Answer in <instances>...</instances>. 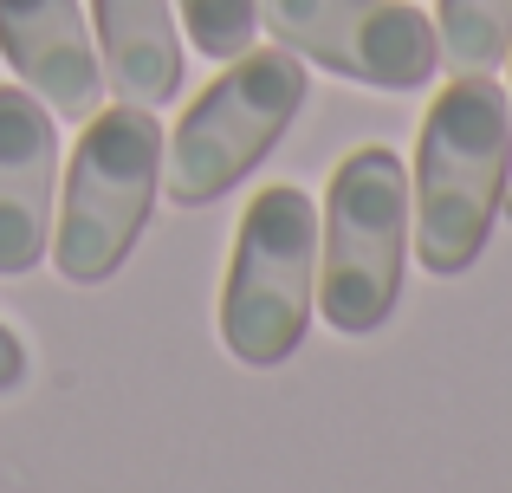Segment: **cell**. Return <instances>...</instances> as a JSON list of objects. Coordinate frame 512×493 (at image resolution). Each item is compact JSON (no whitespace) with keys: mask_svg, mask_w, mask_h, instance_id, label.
<instances>
[{"mask_svg":"<svg viewBox=\"0 0 512 493\" xmlns=\"http://www.w3.org/2000/svg\"><path fill=\"white\" fill-rule=\"evenodd\" d=\"M0 59L52 117H91L104 65L78 0H0Z\"/></svg>","mask_w":512,"mask_h":493,"instance_id":"ba28073f","label":"cell"},{"mask_svg":"<svg viewBox=\"0 0 512 493\" xmlns=\"http://www.w3.org/2000/svg\"><path fill=\"white\" fill-rule=\"evenodd\" d=\"M506 59H512V52H506Z\"/></svg>","mask_w":512,"mask_h":493,"instance_id":"4fadbf2b","label":"cell"},{"mask_svg":"<svg viewBox=\"0 0 512 493\" xmlns=\"http://www.w3.org/2000/svg\"><path fill=\"white\" fill-rule=\"evenodd\" d=\"M409 266V169L396 150L363 143L331 169L318 208V318L344 338L383 331Z\"/></svg>","mask_w":512,"mask_h":493,"instance_id":"3957f363","label":"cell"},{"mask_svg":"<svg viewBox=\"0 0 512 493\" xmlns=\"http://www.w3.org/2000/svg\"><path fill=\"white\" fill-rule=\"evenodd\" d=\"M26 383V344H20V331L0 318V396H13Z\"/></svg>","mask_w":512,"mask_h":493,"instance_id":"7c38bea8","label":"cell"},{"mask_svg":"<svg viewBox=\"0 0 512 493\" xmlns=\"http://www.w3.org/2000/svg\"><path fill=\"white\" fill-rule=\"evenodd\" d=\"M163 189V124L143 104H98L59 169L52 266L72 286H104L137 253Z\"/></svg>","mask_w":512,"mask_h":493,"instance_id":"7a4b0ae2","label":"cell"},{"mask_svg":"<svg viewBox=\"0 0 512 493\" xmlns=\"http://www.w3.org/2000/svg\"><path fill=\"white\" fill-rule=\"evenodd\" d=\"M98 13V52L104 85L124 104L163 111L182 91V33H175L169 0H91Z\"/></svg>","mask_w":512,"mask_h":493,"instance_id":"9c48e42d","label":"cell"},{"mask_svg":"<svg viewBox=\"0 0 512 493\" xmlns=\"http://www.w3.org/2000/svg\"><path fill=\"white\" fill-rule=\"evenodd\" d=\"M260 26L305 65L370 91H422L441 65L435 20L415 0H260Z\"/></svg>","mask_w":512,"mask_h":493,"instance_id":"8992f818","label":"cell"},{"mask_svg":"<svg viewBox=\"0 0 512 493\" xmlns=\"http://www.w3.org/2000/svg\"><path fill=\"white\" fill-rule=\"evenodd\" d=\"M175 20L208 59H234L260 33V0H175Z\"/></svg>","mask_w":512,"mask_h":493,"instance_id":"8fae6325","label":"cell"},{"mask_svg":"<svg viewBox=\"0 0 512 493\" xmlns=\"http://www.w3.org/2000/svg\"><path fill=\"white\" fill-rule=\"evenodd\" d=\"M435 39L454 72H493L512 52V0H435Z\"/></svg>","mask_w":512,"mask_h":493,"instance_id":"30bf717a","label":"cell"},{"mask_svg":"<svg viewBox=\"0 0 512 493\" xmlns=\"http://www.w3.org/2000/svg\"><path fill=\"white\" fill-rule=\"evenodd\" d=\"M512 182V98L493 72H454L435 91L415 137L409 176V228L422 273L454 279L480 260L487 234L500 228Z\"/></svg>","mask_w":512,"mask_h":493,"instance_id":"6da1fadb","label":"cell"},{"mask_svg":"<svg viewBox=\"0 0 512 493\" xmlns=\"http://www.w3.org/2000/svg\"><path fill=\"white\" fill-rule=\"evenodd\" d=\"M305 91H312V72H305L299 52L273 46H247L234 52L221 78L201 91L182 111V124L169 130L163 143V189L169 202L182 208H208L221 195H234L240 182L253 176L266 150L286 137V124L305 111Z\"/></svg>","mask_w":512,"mask_h":493,"instance_id":"277c9868","label":"cell"},{"mask_svg":"<svg viewBox=\"0 0 512 493\" xmlns=\"http://www.w3.org/2000/svg\"><path fill=\"white\" fill-rule=\"evenodd\" d=\"M59 215V124L26 85H0V279L46 260Z\"/></svg>","mask_w":512,"mask_h":493,"instance_id":"52a82bcc","label":"cell"},{"mask_svg":"<svg viewBox=\"0 0 512 493\" xmlns=\"http://www.w3.org/2000/svg\"><path fill=\"white\" fill-rule=\"evenodd\" d=\"M318 312V202L292 182L253 195L221 279V338L240 364L273 370L305 344Z\"/></svg>","mask_w":512,"mask_h":493,"instance_id":"5b68a950","label":"cell"}]
</instances>
